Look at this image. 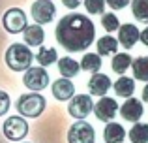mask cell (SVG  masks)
Listing matches in <instances>:
<instances>
[{"label": "cell", "mask_w": 148, "mask_h": 143, "mask_svg": "<svg viewBox=\"0 0 148 143\" xmlns=\"http://www.w3.org/2000/svg\"><path fill=\"white\" fill-rule=\"evenodd\" d=\"M54 38L66 51L83 53L94 44L96 26L86 15L68 13L58 21L54 28Z\"/></svg>", "instance_id": "1"}, {"label": "cell", "mask_w": 148, "mask_h": 143, "mask_svg": "<svg viewBox=\"0 0 148 143\" xmlns=\"http://www.w3.org/2000/svg\"><path fill=\"white\" fill-rule=\"evenodd\" d=\"M6 66L13 72H25L32 66L34 55L26 44H11L6 51Z\"/></svg>", "instance_id": "2"}, {"label": "cell", "mask_w": 148, "mask_h": 143, "mask_svg": "<svg viewBox=\"0 0 148 143\" xmlns=\"http://www.w3.org/2000/svg\"><path fill=\"white\" fill-rule=\"evenodd\" d=\"M45 106H47V102L40 92L23 94L15 102V109L21 113V117H26V119H38L45 111Z\"/></svg>", "instance_id": "3"}, {"label": "cell", "mask_w": 148, "mask_h": 143, "mask_svg": "<svg viewBox=\"0 0 148 143\" xmlns=\"http://www.w3.org/2000/svg\"><path fill=\"white\" fill-rule=\"evenodd\" d=\"M49 83H51V77L43 66H30L28 70H25L23 85L26 88H30L32 92H40L43 88H47Z\"/></svg>", "instance_id": "4"}, {"label": "cell", "mask_w": 148, "mask_h": 143, "mask_svg": "<svg viewBox=\"0 0 148 143\" xmlns=\"http://www.w3.org/2000/svg\"><path fill=\"white\" fill-rule=\"evenodd\" d=\"M96 141V130L90 122L84 119L73 122L68 130V143H94Z\"/></svg>", "instance_id": "5"}, {"label": "cell", "mask_w": 148, "mask_h": 143, "mask_svg": "<svg viewBox=\"0 0 148 143\" xmlns=\"http://www.w3.org/2000/svg\"><path fill=\"white\" fill-rule=\"evenodd\" d=\"M92 109H94V100H92V96H88V94H73L71 98H69L68 113L71 115V117H75L77 121L86 119L88 115L92 113Z\"/></svg>", "instance_id": "6"}, {"label": "cell", "mask_w": 148, "mask_h": 143, "mask_svg": "<svg viewBox=\"0 0 148 143\" xmlns=\"http://www.w3.org/2000/svg\"><path fill=\"white\" fill-rule=\"evenodd\" d=\"M2 130H4V136H6L10 141H21V140H25L26 134H28V122H26L23 117L13 115V117L6 119Z\"/></svg>", "instance_id": "7"}, {"label": "cell", "mask_w": 148, "mask_h": 143, "mask_svg": "<svg viewBox=\"0 0 148 143\" xmlns=\"http://www.w3.org/2000/svg\"><path fill=\"white\" fill-rule=\"evenodd\" d=\"M2 25L6 32L10 34H19L26 28V13L21 8H10L2 17Z\"/></svg>", "instance_id": "8"}, {"label": "cell", "mask_w": 148, "mask_h": 143, "mask_svg": "<svg viewBox=\"0 0 148 143\" xmlns=\"http://www.w3.org/2000/svg\"><path fill=\"white\" fill-rule=\"evenodd\" d=\"M30 13H32V19L38 25H47L56 15V6L51 0H36L30 8Z\"/></svg>", "instance_id": "9"}, {"label": "cell", "mask_w": 148, "mask_h": 143, "mask_svg": "<svg viewBox=\"0 0 148 143\" xmlns=\"http://www.w3.org/2000/svg\"><path fill=\"white\" fill-rule=\"evenodd\" d=\"M94 115L98 117V121L103 122H111L112 119L116 117V111H118V104H116L114 98L111 96H101L98 102L94 104Z\"/></svg>", "instance_id": "10"}, {"label": "cell", "mask_w": 148, "mask_h": 143, "mask_svg": "<svg viewBox=\"0 0 148 143\" xmlns=\"http://www.w3.org/2000/svg\"><path fill=\"white\" fill-rule=\"evenodd\" d=\"M118 111H120V115H122L124 121H127V122H139V119H141L143 113H145V107H143L141 100L130 96V98H126V102L118 107Z\"/></svg>", "instance_id": "11"}, {"label": "cell", "mask_w": 148, "mask_h": 143, "mask_svg": "<svg viewBox=\"0 0 148 143\" xmlns=\"http://www.w3.org/2000/svg\"><path fill=\"white\" fill-rule=\"evenodd\" d=\"M112 87L111 79H109L107 73H101V72H96L92 73V77L88 79V92L92 96H105L109 92V88Z\"/></svg>", "instance_id": "12"}, {"label": "cell", "mask_w": 148, "mask_h": 143, "mask_svg": "<svg viewBox=\"0 0 148 143\" xmlns=\"http://www.w3.org/2000/svg\"><path fill=\"white\" fill-rule=\"evenodd\" d=\"M139 34H141V30L135 25H131V23L120 25L118 26V44L122 45L124 49H131L139 41Z\"/></svg>", "instance_id": "13"}, {"label": "cell", "mask_w": 148, "mask_h": 143, "mask_svg": "<svg viewBox=\"0 0 148 143\" xmlns=\"http://www.w3.org/2000/svg\"><path fill=\"white\" fill-rule=\"evenodd\" d=\"M51 90H53V96L56 100H60V102H68V100L75 94V85H73L68 77H60V79L53 81Z\"/></svg>", "instance_id": "14"}, {"label": "cell", "mask_w": 148, "mask_h": 143, "mask_svg": "<svg viewBox=\"0 0 148 143\" xmlns=\"http://www.w3.org/2000/svg\"><path fill=\"white\" fill-rule=\"evenodd\" d=\"M23 38H25V44L28 47H40L43 45L45 40V32L41 28V25H26V28L23 30Z\"/></svg>", "instance_id": "15"}, {"label": "cell", "mask_w": 148, "mask_h": 143, "mask_svg": "<svg viewBox=\"0 0 148 143\" xmlns=\"http://www.w3.org/2000/svg\"><path fill=\"white\" fill-rule=\"evenodd\" d=\"M112 88H114L116 96H120V98H130V96H133V92H135V81L131 79V77L120 75L118 79L114 81Z\"/></svg>", "instance_id": "16"}, {"label": "cell", "mask_w": 148, "mask_h": 143, "mask_svg": "<svg viewBox=\"0 0 148 143\" xmlns=\"http://www.w3.org/2000/svg\"><path fill=\"white\" fill-rule=\"evenodd\" d=\"M103 137L107 143H122L124 137H126V130H124L122 124L111 121V122H107V126L103 130Z\"/></svg>", "instance_id": "17"}, {"label": "cell", "mask_w": 148, "mask_h": 143, "mask_svg": "<svg viewBox=\"0 0 148 143\" xmlns=\"http://www.w3.org/2000/svg\"><path fill=\"white\" fill-rule=\"evenodd\" d=\"M56 62H58V72H60L62 77H68L69 79V77H75L81 72V64L77 60H73L71 57H62Z\"/></svg>", "instance_id": "18"}, {"label": "cell", "mask_w": 148, "mask_h": 143, "mask_svg": "<svg viewBox=\"0 0 148 143\" xmlns=\"http://www.w3.org/2000/svg\"><path fill=\"white\" fill-rule=\"evenodd\" d=\"M118 40L112 36H101L96 41V47H98V55L99 57H107V55H114L118 51Z\"/></svg>", "instance_id": "19"}, {"label": "cell", "mask_w": 148, "mask_h": 143, "mask_svg": "<svg viewBox=\"0 0 148 143\" xmlns=\"http://www.w3.org/2000/svg\"><path fill=\"white\" fill-rule=\"evenodd\" d=\"M131 57L127 55V53H114L112 55V60H111V68L114 73H120V75H124L127 70L131 68Z\"/></svg>", "instance_id": "20"}, {"label": "cell", "mask_w": 148, "mask_h": 143, "mask_svg": "<svg viewBox=\"0 0 148 143\" xmlns=\"http://www.w3.org/2000/svg\"><path fill=\"white\" fill-rule=\"evenodd\" d=\"M34 59L38 60V64L40 66H51V64H54L58 60V55H56V49L53 47H43V45H40V49H38V53L34 55Z\"/></svg>", "instance_id": "21"}, {"label": "cell", "mask_w": 148, "mask_h": 143, "mask_svg": "<svg viewBox=\"0 0 148 143\" xmlns=\"http://www.w3.org/2000/svg\"><path fill=\"white\" fill-rule=\"evenodd\" d=\"M131 72L137 81H148V57H137L131 62Z\"/></svg>", "instance_id": "22"}, {"label": "cell", "mask_w": 148, "mask_h": 143, "mask_svg": "<svg viewBox=\"0 0 148 143\" xmlns=\"http://www.w3.org/2000/svg\"><path fill=\"white\" fill-rule=\"evenodd\" d=\"M79 64H81V70L96 73V72H99V68H101V57L98 53H86V55L81 59Z\"/></svg>", "instance_id": "23"}, {"label": "cell", "mask_w": 148, "mask_h": 143, "mask_svg": "<svg viewBox=\"0 0 148 143\" xmlns=\"http://www.w3.org/2000/svg\"><path fill=\"white\" fill-rule=\"evenodd\" d=\"M130 141L131 143H148V124L135 122L130 130Z\"/></svg>", "instance_id": "24"}, {"label": "cell", "mask_w": 148, "mask_h": 143, "mask_svg": "<svg viewBox=\"0 0 148 143\" xmlns=\"http://www.w3.org/2000/svg\"><path fill=\"white\" fill-rule=\"evenodd\" d=\"M131 13L137 21L148 23V0H131Z\"/></svg>", "instance_id": "25"}, {"label": "cell", "mask_w": 148, "mask_h": 143, "mask_svg": "<svg viewBox=\"0 0 148 143\" xmlns=\"http://www.w3.org/2000/svg\"><path fill=\"white\" fill-rule=\"evenodd\" d=\"M83 4L90 15H103L105 8H107L105 0H83Z\"/></svg>", "instance_id": "26"}, {"label": "cell", "mask_w": 148, "mask_h": 143, "mask_svg": "<svg viewBox=\"0 0 148 143\" xmlns=\"http://www.w3.org/2000/svg\"><path fill=\"white\" fill-rule=\"evenodd\" d=\"M101 25L107 32H114L120 26V19L116 17V13H103L101 15Z\"/></svg>", "instance_id": "27"}, {"label": "cell", "mask_w": 148, "mask_h": 143, "mask_svg": "<svg viewBox=\"0 0 148 143\" xmlns=\"http://www.w3.org/2000/svg\"><path fill=\"white\" fill-rule=\"evenodd\" d=\"M10 106H11V100H10V96H8V92L0 90V117L10 111Z\"/></svg>", "instance_id": "28"}, {"label": "cell", "mask_w": 148, "mask_h": 143, "mask_svg": "<svg viewBox=\"0 0 148 143\" xmlns=\"http://www.w3.org/2000/svg\"><path fill=\"white\" fill-rule=\"evenodd\" d=\"M105 4L109 8H112V10H124L130 4V0H105Z\"/></svg>", "instance_id": "29"}, {"label": "cell", "mask_w": 148, "mask_h": 143, "mask_svg": "<svg viewBox=\"0 0 148 143\" xmlns=\"http://www.w3.org/2000/svg\"><path fill=\"white\" fill-rule=\"evenodd\" d=\"M62 4L66 8H69V10H75V8H79L83 4V0H62Z\"/></svg>", "instance_id": "30"}, {"label": "cell", "mask_w": 148, "mask_h": 143, "mask_svg": "<svg viewBox=\"0 0 148 143\" xmlns=\"http://www.w3.org/2000/svg\"><path fill=\"white\" fill-rule=\"evenodd\" d=\"M139 40H141L143 44H145L146 47H148V26H146L145 30H141V34H139Z\"/></svg>", "instance_id": "31"}, {"label": "cell", "mask_w": 148, "mask_h": 143, "mask_svg": "<svg viewBox=\"0 0 148 143\" xmlns=\"http://www.w3.org/2000/svg\"><path fill=\"white\" fill-rule=\"evenodd\" d=\"M143 102L148 104V83L145 85V88H143Z\"/></svg>", "instance_id": "32"}]
</instances>
